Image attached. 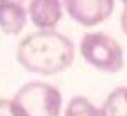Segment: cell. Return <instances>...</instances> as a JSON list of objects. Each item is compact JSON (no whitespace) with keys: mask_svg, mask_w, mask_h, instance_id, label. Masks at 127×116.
Returning <instances> with one entry per match:
<instances>
[{"mask_svg":"<svg viewBox=\"0 0 127 116\" xmlns=\"http://www.w3.org/2000/svg\"><path fill=\"white\" fill-rule=\"evenodd\" d=\"M15 57L29 72L52 76L65 71L75 57L74 42L57 30H37L22 39Z\"/></svg>","mask_w":127,"mask_h":116,"instance_id":"obj_1","label":"cell"},{"mask_svg":"<svg viewBox=\"0 0 127 116\" xmlns=\"http://www.w3.org/2000/svg\"><path fill=\"white\" fill-rule=\"evenodd\" d=\"M19 116H60L62 94L44 81H30L24 84L10 99Z\"/></svg>","mask_w":127,"mask_h":116,"instance_id":"obj_2","label":"cell"},{"mask_svg":"<svg viewBox=\"0 0 127 116\" xmlns=\"http://www.w3.org/2000/svg\"><path fill=\"white\" fill-rule=\"evenodd\" d=\"M84 61L102 72H119L124 67V49L105 32L85 34L79 45Z\"/></svg>","mask_w":127,"mask_h":116,"instance_id":"obj_3","label":"cell"},{"mask_svg":"<svg viewBox=\"0 0 127 116\" xmlns=\"http://www.w3.org/2000/svg\"><path fill=\"white\" fill-rule=\"evenodd\" d=\"M65 12L82 27H94L114 12L115 0H62Z\"/></svg>","mask_w":127,"mask_h":116,"instance_id":"obj_4","label":"cell"},{"mask_svg":"<svg viewBox=\"0 0 127 116\" xmlns=\"http://www.w3.org/2000/svg\"><path fill=\"white\" fill-rule=\"evenodd\" d=\"M35 0H0V29L8 35H19L27 24Z\"/></svg>","mask_w":127,"mask_h":116,"instance_id":"obj_5","label":"cell"},{"mask_svg":"<svg viewBox=\"0 0 127 116\" xmlns=\"http://www.w3.org/2000/svg\"><path fill=\"white\" fill-rule=\"evenodd\" d=\"M62 15V0H35L29 12L32 24L38 30H55Z\"/></svg>","mask_w":127,"mask_h":116,"instance_id":"obj_6","label":"cell"},{"mask_svg":"<svg viewBox=\"0 0 127 116\" xmlns=\"http://www.w3.org/2000/svg\"><path fill=\"white\" fill-rule=\"evenodd\" d=\"M104 116H127V91L126 86L114 89L102 104Z\"/></svg>","mask_w":127,"mask_h":116,"instance_id":"obj_7","label":"cell"},{"mask_svg":"<svg viewBox=\"0 0 127 116\" xmlns=\"http://www.w3.org/2000/svg\"><path fill=\"white\" fill-rule=\"evenodd\" d=\"M64 116H104V113L85 96H74L65 106Z\"/></svg>","mask_w":127,"mask_h":116,"instance_id":"obj_8","label":"cell"},{"mask_svg":"<svg viewBox=\"0 0 127 116\" xmlns=\"http://www.w3.org/2000/svg\"><path fill=\"white\" fill-rule=\"evenodd\" d=\"M0 116H19L10 99H0Z\"/></svg>","mask_w":127,"mask_h":116,"instance_id":"obj_9","label":"cell"},{"mask_svg":"<svg viewBox=\"0 0 127 116\" xmlns=\"http://www.w3.org/2000/svg\"><path fill=\"white\" fill-rule=\"evenodd\" d=\"M121 27H122V32L127 35V7L124 8V12L121 15Z\"/></svg>","mask_w":127,"mask_h":116,"instance_id":"obj_10","label":"cell"},{"mask_svg":"<svg viewBox=\"0 0 127 116\" xmlns=\"http://www.w3.org/2000/svg\"><path fill=\"white\" fill-rule=\"evenodd\" d=\"M121 2H122V3H124V5L127 7V0H121Z\"/></svg>","mask_w":127,"mask_h":116,"instance_id":"obj_11","label":"cell"},{"mask_svg":"<svg viewBox=\"0 0 127 116\" xmlns=\"http://www.w3.org/2000/svg\"><path fill=\"white\" fill-rule=\"evenodd\" d=\"M126 91H127V86H126Z\"/></svg>","mask_w":127,"mask_h":116,"instance_id":"obj_12","label":"cell"}]
</instances>
